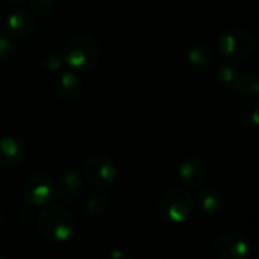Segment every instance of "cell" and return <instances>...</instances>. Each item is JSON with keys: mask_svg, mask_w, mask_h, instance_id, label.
<instances>
[{"mask_svg": "<svg viewBox=\"0 0 259 259\" xmlns=\"http://www.w3.org/2000/svg\"><path fill=\"white\" fill-rule=\"evenodd\" d=\"M52 91L61 102L74 103L82 96L83 83L73 70H67V71H61L53 77Z\"/></svg>", "mask_w": 259, "mask_h": 259, "instance_id": "9c48e42d", "label": "cell"}, {"mask_svg": "<svg viewBox=\"0 0 259 259\" xmlns=\"http://www.w3.org/2000/svg\"><path fill=\"white\" fill-rule=\"evenodd\" d=\"M235 76H237V70L232 67V62H225L219 65L215 70V79L222 85H232Z\"/></svg>", "mask_w": 259, "mask_h": 259, "instance_id": "d6986e66", "label": "cell"}, {"mask_svg": "<svg viewBox=\"0 0 259 259\" xmlns=\"http://www.w3.org/2000/svg\"><path fill=\"white\" fill-rule=\"evenodd\" d=\"M83 178L99 190H109L115 185L118 170L114 161L102 153L91 155L83 162Z\"/></svg>", "mask_w": 259, "mask_h": 259, "instance_id": "5b68a950", "label": "cell"}, {"mask_svg": "<svg viewBox=\"0 0 259 259\" xmlns=\"http://www.w3.org/2000/svg\"><path fill=\"white\" fill-rule=\"evenodd\" d=\"M83 188H85L83 178L77 171L68 170L56 179V182L53 185V194L61 202L74 203L80 199Z\"/></svg>", "mask_w": 259, "mask_h": 259, "instance_id": "8fae6325", "label": "cell"}, {"mask_svg": "<svg viewBox=\"0 0 259 259\" xmlns=\"http://www.w3.org/2000/svg\"><path fill=\"white\" fill-rule=\"evenodd\" d=\"M232 88L246 97H256L259 94L258 76L253 71H237V76L232 82Z\"/></svg>", "mask_w": 259, "mask_h": 259, "instance_id": "9a60e30c", "label": "cell"}, {"mask_svg": "<svg viewBox=\"0 0 259 259\" xmlns=\"http://www.w3.org/2000/svg\"><path fill=\"white\" fill-rule=\"evenodd\" d=\"M197 208L206 215H217L225 208V197L223 194L211 187H200L194 196Z\"/></svg>", "mask_w": 259, "mask_h": 259, "instance_id": "5bb4252c", "label": "cell"}, {"mask_svg": "<svg viewBox=\"0 0 259 259\" xmlns=\"http://www.w3.org/2000/svg\"><path fill=\"white\" fill-rule=\"evenodd\" d=\"M178 173L184 187L197 190L206 184L209 173H211V167H209V162L203 156L193 155L181 162Z\"/></svg>", "mask_w": 259, "mask_h": 259, "instance_id": "ba28073f", "label": "cell"}, {"mask_svg": "<svg viewBox=\"0 0 259 259\" xmlns=\"http://www.w3.org/2000/svg\"><path fill=\"white\" fill-rule=\"evenodd\" d=\"M256 49V36L246 27L235 26L219 38V52L228 62L247 59Z\"/></svg>", "mask_w": 259, "mask_h": 259, "instance_id": "3957f363", "label": "cell"}, {"mask_svg": "<svg viewBox=\"0 0 259 259\" xmlns=\"http://www.w3.org/2000/svg\"><path fill=\"white\" fill-rule=\"evenodd\" d=\"M3 225H5V217H3V212L0 211V231H2V228H3Z\"/></svg>", "mask_w": 259, "mask_h": 259, "instance_id": "cb8c5ba5", "label": "cell"}, {"mask_svg": "<svg viewBox=\"0 0 259 259\" xmlns=\"http://www.w3.org/2000/svg\"><path fill=\"white\" fill-rule=\"evenodd\" d=\"M212 252L219 259H246L250 255V243L238 231H225L214 240Z\"/></svg>", "mask_w": 259, "mask_h": 259, "instance_id": "52a82bcc", "label": "cell"}, {"mask_svg": "<svg viewBox=\"0 0 259 259\" xmlns=\"http://www.w3.org/2000/svg\"><path fill=\"white\" fill-rule=\"evenodd\" d=\"M62 58L64 64L71 70H90L99 62L100 44L93 35L87 32L74 33L67 41Z\"/></svg>", "mask_w": 259, "mask_h": 259, "instance_id": "7a4b0ae2", "label": "cell"}, {"mask_svg": "<svg viewBox=\"0 0 259 259\" xmlns=\"http://www.w3.org/2000/svg\"><path fill=\"white\" fill-rule=\"evenodd\" d=\"M137 2H138V3H141V5H144V3H147L149 0H137Z\"/></svg>", "mask_w": 259, "mask_h": 259, "instance_id": "d4e9b609", "label": "cell"}, {"mask_svg": "<svg viewBox=\"0 0 259 259\" xmlns=\"http://www.w3.org/2000/svg\"><path fill=\"white\" fill-rule=\"evenodd\" d=\"M109 202V196L103 190L90 193L83 200V211L90 217H100L108 211Z\"/></svg>", "mask_w": 259, "mask_h": 259, "instance_id": "2e32d148", "label": "cell"}, {"mask_svg": "<svg viewBox=\"0 0 259 259\" xmlns=\"http://www.w3.org/2000/svg\"><path fill=\"white\" fill-rule=\"evenodd\" d=\"M33 209H35V208H32V206L27 205V203L23 205V206L17 211V214H15V222H17V225L21 226V228L29 226V225L33 222V217H35Z\"/></svg>", "mask_w": 259, "mask_h": 259, "instance_id": "ffe728a7", "label": "cell"}, {"mask_svg": "<svg viewBox=\"0 0 259 259\" xmlns=\"http://www.w3.org/2000/svg\"><path fill=\"white\" fill-rule=\"evenodd\" d=\"M158 214L168 223L181 225L188 220L193 209V196L182 187H171L162 191L156 203Z\"/></svg>", "mask_w": 259, "mask_h": 259, "instance_id": "277c9868", "label": "cell"}, {"mask_svg": "<svg viewBox=\"0 0 259 259\" xmlns=\"http://www.w3.org/2000/svg\"><path fill=\"white\" fill-rule=\"evenodd\" d=\"M14 39L8 35V33H2L0 32V58H8L14 53Z\"/></svg>", "mask_w": 259, "mask_h": 259, "instance_id": "44dd1931", "label": "cell"}, {"mask_svg": "<svg viewBox=\"0 0 259 259\" xmlns=\"http://www.w3.org/2000/svg\"><path fill=\"white\" fill-rule=\"evenodd\" d=\"M42 208L38 215V231L46 241L65 244L77 235V220L68 208L56 203Z\"/></svg>", "mask_w": 259, "mask_h": 259, "instance_id": "6da1fadb", "label": "cell"}, {"mask_svg": "<svg viewBox=\"0 0 259 259\" xmlns=\"http://www.w3.org/2000/svg\"><path fill=\"white\" fill-rule=\"evenodd\" d=\"M41 65L46 71H59L64 65V58H62V53L56 52V50H49V52H44L42 56H41Z\"/></svg>", "mask_w": 259, "mask_h": 259, "instance_id": "ac0fdd59", "label": "cell"}, {"mask_svg": "<svg viewBox=\"0 0 259 259\" xmlns=\"http://www.w3.org/2000/svg\"><path fill=\"white\" fill-rule=\"evenodd\" d=\"M5 29H6V33L12 39L21 41V39L27 38L30 35V32L33 30V17L26 9H21V8L14 9L6 17Z\"/></svg>", "mask_w": 259, "mask_h": 259, "instance_id": "7c38bea8", "label": "cell"}, {"mask_svg": "<svg viewBox=\"0 0 259 259\" xmlns=\"http://www.w3.org/2000/svg\"><path fill=\"white\" fill-rule=\"evenodd\" d=\"M27 150L21 138L15 135H0V168L14 170L26 159Z\"/></svg>", "mask_w": 259, "mask_h": 259, "instance_id": "30bf717a", "label": "cell"}, {"mask_svg": "<svg viewBox=\"0 0 259 259\" xmlns=\"http://www.w3.org/2000/svg\"><path fill=\"white\" fill-rule=\"evenodd\" d=\"M53 0H30V8L35 14L44 15L52 9Z\"/></svg>", "mask_w": 259, "mask_h": 259, "instance_id": "7402d4cb", "label": "cell"}, {"mask_svg": "<svg viewBox=\"0 0 259 259\" xmlns=\"http://www.w3.org/2000/svg\"><path fill=\"white\" fill-rule=\"evenodd\" d=\"M238 120L246 129H256L259 124V105L256 102H250L244 105L238 112Z\"/></svg>", "mask_w": 259, "mask_h": 259, "instance_id": "e0dca14e", "label": "cell"}, {"mask_svg": "<svg viewBox=\"0 0 259 259\" xmlns=\"http://www.w3.org/2000/svg\"><path fill=\"white\" fill-rule=\"evenodd\" d=\"M109 258L111 259H131V256L124 252V250H120V249H115L109 253Z\"/></svg>", "mask_w": 259, "mask_h": 259, "instance_id": "603a6c76", "label": "cell"}, {"mask_svg": "<svg viewBox=\"0 0 259 259\" xmlns=\"http://www.w3.org/2000/svg\"><path fill=\"white\" fill-rule=\"evenodd\" d=\"M8 2H12V3H15V2H21V0H8Z\"/></svg>", "mask_w": 259, "mask_h": 259, "instance_id": "484cf974", "label": "cell"}, {"mask_svg": "<svg viewBox=\"0 0 259 259\" xmlns=\"http://www.w3.org/2000/svg\"><path fill=\"white\" fill-rule=\"evenodd\" d=\"M53 196V181L44 171H35L24 179L23 197L32 208H42L50 203Z\"/></svg>", "mask_w": 259, "mask_h": 259, "instance_id": "8992f818", "label": "cell"}, {"mask_svg": "<svg viewBox=\"0 0 259 259\" xmlns=\"http://www.w3.org/2000/svg\"><path fill=\"white\" fill-rule=\"evenodd\" d=\"M185 58L190 62V65H193L194 68L208 70L215 65L217 53H215V49L209 42L199 39V41H193L187 47Z\"/></svg>", "mask_w": 259, "mask_h": 259, "instance_id": "4fadbf2b", "label": "cell"}]
</instances>
